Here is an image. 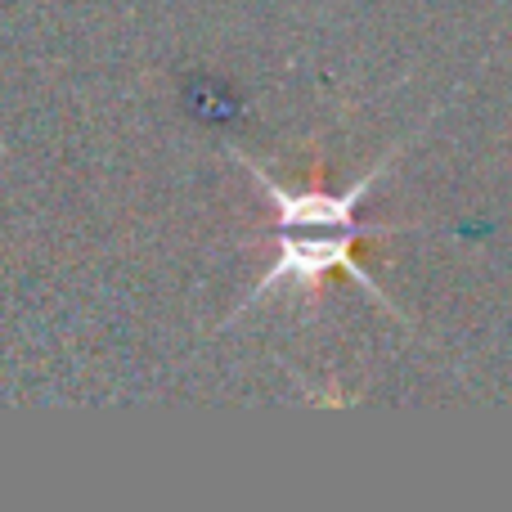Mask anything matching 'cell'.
<instances>
[{
    "label": "cell",
    "instance_id": "cell-1",
    "mask_svg": "<svg viewBox=\"0 0 512 512\" xmlns=\"http://www.w3.org/2000/svg\"><path fill=\"white\" fill-rule=\"evenodd\" d=\"M414 135H405V140H400L391 153H382L378 167H369L351 189H342V194H328V189H288V185H279V180H274L270 171L252 158V153L234 149V158L252 171V180L265 189V198L274 203L283 239H337V234H351V230H369V225H355V207L373 194V185L387 176V167L409 149V140H414ZM391 230H418V225H391Z\"/></svg>",
    "mask_w": 512,
    "mask_h": 512
}]
</instances>
